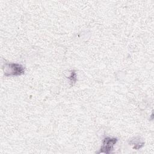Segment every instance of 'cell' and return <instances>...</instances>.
<instances>
[{"mask_svg":"<svg viewBox=\"0 0 154 154\" xmlns=\"http://www.w3.org/2000/svg\"><path fill=\"white\" fill-rule=\"evenodd\" d=\"M7 65V69H10V73L9 75H21L24 72V70L23 67L17 64H8Z\"/></svg>","mask_w":154,"mask_h":154,"instance_id":"1","label":"cell"},{"mask_svg":"<svg viewBox=\"0 0 154 154\" xmlns=\"http://www.w3.org/2000/svg\"><path fill=\"white\" fill-rule=\"evenodd\" d=\"M116 138H106L104 139L103 145L102 147V150H105L104 152L107 153V150H109V152L112 150V146L116 143Z\"/></svg>","mask_w":154,"mask_h":154,"instance_id":"2","label":"cell"}]
</instances>
